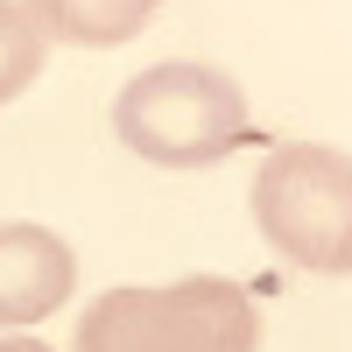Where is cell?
Returning a JSON list of instances; mask_svg holds the SVG:
<instances>
[{"label":"cell","mask_w":352,"mask_h":352,"mask_svg":"<svg viewBox=\"0 0 352 352\" xmlns=\"http://www.w3.org/2000/svg\"><path fill=\"white\" fill-rule=\"evenodd\" d=\"M261 310L226 275H184L169 289H106L78 317L71 352H254Z\"/></svg>","instance_id":"1"},{"label":"cell","mask_w":352,"mask_h":352,"mask_svg":"<svg viewBox=\"0 0 352 352\" xmlns=\"http://www.w3.org/2000/svg\"><path fill=\"white\" fill-rule=\"evenodd\" d=\"M113 134L127 141L141 162L162 169H212L232 148L254 141L247 92L212 64H155L127 78V92L113 99Z\"/></svg>","instance_id":"2"},{"label":"cell","mask_w":352,"mask_h":352,"mask_svg":"<svg viewBox=\"0 0 352 352\" xmlns=\"http://www.w3.org/2000/svg\"><path fill=\"white\" fill-rule=\"evenodd\" d=\"M261 240L310 275H352V155L324 141H282L254 176Z\"/></svg>","instance_id":"3"},{"label":"cell","mask_w":352,"mask_h":352,"mask_svg":"<svg viewBox=\"0 0 352 352\" xmlns=\"http://www.w3.org/2000/svg\"><path fill=\"white\" fill-rule=\"evenodd\" d=\"M78 289V254L64 247V232L8 219L0 226V331L43 324L56 303H71Z\"/></svg>","instance_id":"4"},{"label":"cell","mask_w":352,"mask_h":352,"mask_svg":"<svg viewBox=\"0 0 352 352\" xmlns=\"http://www.w3.org/2000/svg\"><path fill=\"white\" fill-rule=\"evenodd\" d=\"M162 0H21V14L43 28V43H78V50H113V43H134L148 14Z\"/></svg>","instance_id":"5"},{"label":"cell","mask_w":352,"mask_h":352,"mask_svg":"<svg viewBox=\"0 0 352 352\" xmlns=\"http://www.w3.org/2000/svg\"><path fill=\"white\" fill-rule=\"evenodd\" d=\"M43 50H50V43H43V28L28 21L14 0H0V106L21 99L28 85L43 78Z\"/></svg>","instance_id":"6"},{"label":"cell","mask_w":352,"mask_h":352,"mask_svg":"<svg viewBox=\"0 0 352 352\" xmlns=\"http://www.w3.org/2000/svg\"><path fill=\"white\" fill-rule=\"evenodd\" d=\"M0 352H50L43 338H8V331H0Z\"/></svg>","instance_id":"7"}]
</instances>
